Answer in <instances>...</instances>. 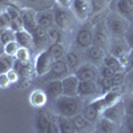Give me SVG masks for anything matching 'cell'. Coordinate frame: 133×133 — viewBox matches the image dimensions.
<instances>
[{
	"mask_svg": "<svg viewBox=\"0 0 133 133\" xmlns=\"http://www.w3.org/2000/svg\"><path fill=\"white\" fill-rule=\"evenodd\" d=\"M84 98L80 96H60L53 101V108L56 116L60 117H68L72 118L73 116L79 115L83 112L84 105Z\"/></svg>",
	"mask_w": 133,
	"mask_h": 133,
	"instance_id": "obj_1",
	"label": "cell"
},
{
	"mask_svg": "<svg viewBox=\"0 0 133 133\" xmlns=\"http://www.w3.org/2000/svg\"><path fill=\"white\" fill-rule=\"evenodd\" d=\"M129 24L130 23L127 19H124L113 11H109L105 16V25L110 37H124Z\"/></svg>",
	"mask_w": 133,
	"mask_h": 133,
	"instance_id": "obj_2",
	"label": "cell"
},
{
	"mask_svg": "<svg viewBox=\"0 0 133 133\" xmlns=\"http://www.w3.org/2000/svg\"><path fill=\"white\" fill-rule=\"evenodd\" d=\"M129 51H130V48H129L128 43L125 41L124 37H110L109 47H108V53L120 60L124 71H125V65H127Z\"/></svg>",
	"mask_w": 133,
	"mask_h": 133,
	"instance_id": "obj_3",
	"label": "cell"
},
{
	"mask_svg": "<svg viewBox=\"0 0 133 133\" xmlns=\"http://www.w3.org/2000/svg\"><path fill=\"white\" fill-rule=\"evenodd\" d=\"M52 9H53V15H55V24L60 29H63L64 32L71 29L72 24H73V20H76L72 11L69 8H64V7H60L57 4H55Z\"/></svg>",
	"mask_w": 133,
	"mask_h": 133,
	"instance_id": "obj_4",
	"label": "cell"
},
{
	"mask_svg": "<svg viewBox=\"0 0 133 133\" xmlns=\"http://www.w3.org/2000/svg\"><path fill=\"white\" fill-rule=\"evenodd\" d=\"M71 11L76 19V21L80 23H87L92 16V5L91 0H73Z\"/></svg>",
	"mask_w": 133,
	"mask_h": 133,
	"instance_id": "obj_5",
	"label": "cell"
},
{
	"mask_svg": "<svg viewBox=\"0 0 133 133\" xmlns=\"http://www.w3.org/2000/svg\"><path fill=\"white\" fill-rule=\"evenodd\" d=\"M53 59L51 56V53L48 49H44L37 52L35 61H33V71L37 76H44V75H48L51 71V66H52Z\"/></svg>",
	"mask_w": 133,
	"mask_h": 133,
	"instance_id": "obj_6",
	"label": "cell"
},
{
	"mask_svg": "<svg viewBox=\"0 0 133 133\" xmlns=\"http://www.w3.org/2000/svg\"><path fill=\"white\" fill-rule=\"evenodd\" d=\"M109 41H110V36H109V32L107 29L105 17H104L103 21L95 24V27H93V45H97L100 48H103L108 53Z\"/></svg>",
	"mask_w": 133,
	"mask_h": 133,
	"instance_id": "obj_7",
	"label": "cell"
},
{
	"mask_svg": "<svg viewBox=\"0 0 133 133\" xmlns=\"http://www.w3.org/2000/svg\"><path fill=\"white\" fill-rule=\"evenodd\" d=\"M75 76L79 81H97L100 77V66L91 63H84L75 71Z\"/></svg>",
	"mask_w": 133,
	"mask_h": 133,
	"instance_id": "obj_8",
	"label": "cell"
},
{
	"mask_svg": "<svg viewBox=\"0 0 133 133\" xmlns=\"http://www.w3.org/2000/svg\"><path fill=\"white\" fill-rule=\"evenodd\" d=\"M93 44V27L84 25L75 35V45L76 48L85 51Z\"/></svg>",
	"mask_w": 133,
	"mask_h": 133,
	"instance_id": "obj_9",
	"label": "cell"
},
{
	"mask_svg": "<svg viewBox=\"0 0 133 133\" xmlns=\"http://www.w3.org/2000/svg\"><path fill=\"white\" fill-rule=\"evenodd\" d=\"M109 7L110 11L123 16L129 23H133V0H112Z\"/></svg>",
	"mask_w": 133,
	"mask_h": 133,
	"instance_id": "obj_10",
	"label": "cell"
},
{
	"mask_svg": "<svg viewBox=\"0 0 133 133\" xmlns=\"http://www.w3.org/2000/svg\"><path fill=\"white\" fill-rule=\"evenodd\" d=\"M101 89L98 87L97 81H80L79 83V89H77V96H80L81 98H87V97H92L93 100L100 97Z\"/></svg>",
	"mask_w": 133,
	"mask_h": 133,
	"instance_id": "obj_11",
	"label": "cell"
},
{
	"mask_svg": "<svg viewBox=\"0 0 133 133\" xmlns=\"http://www.w3.org/2000/svg\"><path fill=\"white\" fill-rule=\"evenodd\" d=\"M103 117L113 121L115 124H118L123 118H125V109H124V101H117L116 104L108 107L101 113Z\"/></svg>",
	"mask_w": 133,
	"mask_h": 133,
	"instance_id": "obj_12",
	"label": "cell"
},
{
	"mask_svg": "<svg viewBox=\"0 0 133 133\" xmlns=\"http://www.w3.org/2000/svg\"><path fill=\"white\" fill-rule=\"evenodd\" d=\"M32 43H33V48L37 52L48 49L49 48V39H48V31L44 29L41 27H37L32 33Z\"/></svg>",
	"mask_w": 133,
	"mask_h": 133,
	"instance_id": "obj_13",
	"label": "cell"
},
{
	"mask_svg": "<svg viewBox=\"0 0 133 133\" xmlns=\"http://www.w3.org/2000/svg\"><path fill=\"white\" fill-rule=\"evenodd\" d=\"M20 15H21V21H23V29H25L27 32L32 33L39 27L36 11H33L31 8H21Z\"/></svg>",
	"mask_w": 133,
	"mask_h": 133,
	"instance_id": "obj_14",
	"label": "cell"
},
{
	"mask_svg": "<svg viewBox=\"0 0 133 133\" xmlns=\"http://www.w3.org/2000/svg\"><path fill=\"white\" fill-rule=\"evenodd\" d=\"M84 56L87 59V63H91L96 66H101L103 61L107 56V51H104L103 48H100L97 45H92L89 48H87L84 51Z\"/></svg>",
	"mask_w": 133,
	"mask_h": 133,
	"instance_id": "obj_15",
	"label": "cell"
},
{
	"mask_svg": "<svg viewBox=\"0 0 133 133\" xmlns=\"http://www.w3.org/2000/svg\"><path fill=\"white\" fill-rule=\"evenodd\" d=\"M12 3H25L23 8H31L36 12H40V11L52 8L55 5V0H12Z\"/></svg>",
	"mask_w": 133,
	"mask_h": 133,
	"instance_id": "obj_16",
	"label": "cell"
},
{
	"mask_svg": "<svg viewBox=\"0 0 133 133\" xmlns=\"http://www.w3.org/2000/svg\"><path fill=\"white\" fill-rule=\"evenodd\" d=\"M79 79L75 76V73H71L61 79L63 84V95L64 96H77V89H79Z\"/></svg>",
	"mask_w": 133,
	"mask_h": 133,
	"instance_id": "obj_17",
	"label": "cell"
},
{
	"mask_svg": "<svg viewBox=\"0 0 133 133\" xmlns=\"http://www.w3.org/2000/svg\"><path fill=\"white\" fill-rule=\"evenodd\" d=\"M71 69H69V66L66 65L65 60L61 59V60H55L52 63V66H51V71H49V75L52 76V80L53 79H64L65 76H68L71 75Z\"/></svg>",
	"mask_w": 133,
	"mask_h": 133,
	"instance_id": "obj_18",
	"label": "cell"
},
{
	"mask_svg": "<svg viewBox=\"0 0 133 133\" xmlns=\"http://www.w3.org/2000/svg\"><path fill=\"white\" fill-rule=\"evenodd\" d=\"M44 91H45V93L48 96V100L55 101L56 98L63 96V84H61V80L53 79V80L48 81L45 88H44Z\"/></svg>",
	"mask_w": 133,
	"mask_h": 133,
	"instance_id": "obj_19",
	"label": "cell"
},
{
	"mask_svg": "<svg viewBox=\"0 0 133 133\" xmlns=\"http://www.w3.org/2000/svg\"><path fill=\"white\" fill-rule=\"evenodd\" d=\"M52 8L37 12V24H39V27H41L44 29H49L53 25H56L55 24V15H53V9Z\"/></svg>",
	"mask_w": 133,
	"mask_h": 133,
	"instance_id": "obj_20",
	"label": "cell"
},
{
	"mask_svg": "<svg viewBox=\"0 0 133 133\" xmlns=\"http://www.w3.org/2000/svg\"><path fill=\"white\" fill-rule=\"evenodd\" d=\"M51 121H52V116L45 109L40 108V110L37 112V116H36V132L37 133H47Z\"/></svg>",
	"mask_w": 133,
	"mask_h": 133,
	"instance_id": "obj_21",
	"label": "cell"
},
{
	"mask_svg": "<svg viewBox=\"0 0 133 133\" xmlns=\"http://www.w3.org/2000/svg\"><path fill=\"white\" fill-rule=\"evenodd\" d=\"M47 101H48V96L44 89H35L29 95V104L33 108H37V109L44 108Z\"/></svg>",
	"mask_w": 133,
	"mask_h": 133,
	"instance_id": "obj_22",
	"label": "cell"
},
{
	"mask_svg": "<svg viewBox=\"0 0 133 133\" xmlns=\"http://www.w3.org/2000/svg\"><path fill=\"white\" fill-rule=\"evenodd\" d=\"M95 129H96V133H115L116 124L113 121H110L101 116L97 120V123L95 124Z\"/></svg>",
	"mask_w": 133,
	"mask_h": 133,
	"instance_id": "obj_23",
	"label": "cell"
},
{
	"mask_svg": "<svg viewBox=\"0 0 133 133\" xmlns=\"http://www.w3.org/2000/svg\"><path fill=\"white\" fill-rule=\"evenodd\" d=\"M64 60H65L66 65L69 66V69H71L72 73H75V71L81 65V59L79 56V53H77L76 51H72V49H66Z\"/></svg>",
	"mask_w": 133,
	"mask_h": 133,
	"instance_id": "obj_24",
	"label": "cell"
},
{
	"mask_svg": "<svg viewBox=\"0 0 133 133\" xmlns=\"http://www.w3.org/2000/svg\"><path fill=\"white\" fill-rule=\"evenodd\" d=\"M71 120H72V123H73L75 129H76L77 133H84L85 130L91 129L92 125H93L92 123H89V121H88V120L83 116V113H79V115L73 116Z\"/></svg>",
	"mask_w": 133,
	"mask_h": 133,
	"instance_id": "obj_25",
	"label": "cell"
},
{
	"mask_svg": "<svg viewBox=\"0 0 133 133\" xmlns=\"http://www.w3.org/2000/svg\"><path fill=\"white\" fill-rule=\"evenodd\" d=\"M14 69L19 73L20 77H29L31 72L33 69V65H31V61H20V60H14Z\"/></svg>",
	"mask_w": 133,
	"mask_h": 133,
	"instance_id": "obj_26",
	"label": "cell"
},
{
	"mask_svg": "<svg viewBox=\"0 0 133 133\" xmlns=\"http://www.w3.org/2000/svg\"><path fill=\"white\" fill-rule=\"evenodd\" d=\"M16 43L19 44V47H24V48H33V43H32V35L25 29H20L16 32Z\"/></svg>",
	"mask_w": 133,
	"mask_h": 133,
	"instance_id": "obj_27",
	"label": "cell"
},
{
	"mask_svg": "<svg viewBox=\"0 0 133 133\" xmlns=\"http://www.w3.org/2000/svg\"><path fill=\"white\" fill-rule=\"evenodd\" d=\"M83 116L89 121V123H92V124H96L97 123V120L101 117V113L98 112V110L89 103V104H87L84 108H83Z\"/></svg>",
	"mask_w": 133,
	"mask_h": 133,
	"instance_id": "obj_28",
	"label": "cell"
},
{
	"mask_svg": "<svg viewBox=\"0 0 133 133\" xmlns=\"http://www.w3.org/2000/svg\"><path fill=\"white\" fill-rule=\"evenodd\" d=\"M49 53H51V56L55 60H61L64 59L65 56V53H66V48L64 45V43H56V44H51L49 48H48Z\"/></svg>",
	"mask_w": 133,
	"mask_h": 133,
	"instance_id": "obj_29",
	"label": "cell"
},
{
	"mask_svg": "<svg viewBox=\"0 0 133 133\" xmlns=\"http://www.w3.org/2000/svg\"><path fill=\"white\" fill-rule=\"evenodd\" d=\"M48 31V39H49V44H56V43H64L65 35L64 31L60 29L57 25H53L52 28L47 29Z\"/></svg>",
	"mask_w": 133,
	"mask_h": 133,
	"instance_id": "obj_30",
	"label": "cell"
},
{
	"mask_svg": "<svg viewBox=\"0 0 133 133\" xmlns=\"http://www.w3.org/2000/svg\"><path fill=\"white\" fill-rule=\"evenodd\" d=\"M91 5H92V16H96L105 12V9L110 5V0H91Z\"/></svg>",
	"mask_w": 133,
	"mask_h": 133,
	"instance_id": "obj_31",
	"label": "cell"
},
{
	"mask_svg": "<svg viewBox=\"0 0 133 133\" xmlns=\"http://www.w3.org/2000/svg\"><path fill=\"white\" fill-rule=\"evenodd\" d=\"M57 121H59V128H60V133H77L75 129V125L72 123V120L68 117H60L57 116Z\"/></svg>",
	"mask_w": 133,
	"mask_h": 133,
	"instance_id": "obj_32",
	"label": "cell"
},
{
	"mask_svg": "<svg viewBox=\"0 0 133 133\" xmlns=\"http://www.w3.org/2000/svg\"><path fill=\"white\" fill-rule=\"evenodd\" d=\"M14 57L8 56L5 53L0 55V73H7L9 69L14 68Z\"/></svg>",
	"mask_w": 133,
	"mask_h": 133,
	"instance_id": "obj_33",
	"label": "cell"
},
{
	"mask_svg": "<svg viewBox=\"0 0 133 133\" xmlns=\"http://www.w3.org/2000/svg\"><path fill=\"white\" fill-rule=\"evenodd\" d=\"M16 40V32L11 28H4L0 31V44L5 45V44Z\"/></svg>",
	"mask_w": 133,
	"mask_h": 133,
	"instance_id": "obj_34",
	"label": "cell"
},
{
	"mask_svg": "<svg viewBox=\"0 0 133 133\" xmlns=\"http://www.w3.org/2000/svg\"><path fill=\"white\" fill-rule=\"evenodd\" d=\"M103 65L109 66V68H113L115 71H124L123 65H121V63H120V60L117 57L112 56V55H109V53H107V56H105V59L103 61Z\"/></svg>",
	"mask_w": 133,
	"mask_h": 133,
	"instance_id": "obj_35",
	"label": "cell"
},
{
	"mask_svg": "<svg viewBox=\"0 0 133 133\" xmlns=\"http://www.w3.org/2000/svg\"><path fill=\"white\" fill-rule=\"evenodd\" d=\"M31 56H32V53H31V49L29 48H24V47H19L16 55H15V59L16 60H20V61H31Z\"/></svg>",
	"mask_w": 133,
	"mask_h": 133,
	"instance_id": "obj_36",
	"label": "cell"
},
{
	"mask_svg": "<svg viewBox=\"0 0 133 133\" xmlns=\"http://www.w3.org/2000/svg\"><path fill=\"white\" fill-rule=\"evenodd\" d=\"M17 49H19V44L16 43V40L5 44V45H3V53L8 55V56L14 57V59H15V55H16Z\"/></svg>",
	"mask_w": 133,
	"mask_h": 133,
	"instance_id": "obj_37",
	"label": "cell"
},
{
	"mask_svg": "<svg viewBox=\"0 0 133 133\" xmlns=\"http://www.w3.org/2000/svg\"><path fill=\"white\" fill-rule=\"evenodd\" d=\"M124 80H125V72H124V71L116 72V73L113 75V77L110 79V81H112V87L116 89L117 87H120L121 84L124 83Z\"/></svg>",
	"mask_w": 133,
	"mask_h": 133,
	"instance_id": "obj_38",
	"label": "cell"
},
{
	"mask_svg": "<svg viewBox=\"0 0 133 133\" xmlns=\"http://www.w3.org/2000/svg\"><path fill=\"white\" fill-rule=\"evenodd\" d=\"M116 72L118 71H115L113 68H109V66H105V65L100 66V77H104V79H112Z\"/></svg>",
	"mask_w": 133,
	"mask_h": 133,
	"instance_id": "obj_39",
	"label": "cell"
},
{
	"mask_svg": "<svg viewBox=\"0 0 133 133\" xmlns=\"http://www.w3.org/2000/svg\"><path fill=\"white\" fill-rule=\"evenodd\" d=\"M124 39H125V41L128 43L129 48L133 49V23L129 24V27H128V29H127V32H125Z\"/></svg>",
	"mask_w": 133,
	"mask_h": 133,
	"instance_id": "obj_40",
	"label": "cell"
},
{
	"mask_svg": "<svg viewBox=\"0 0 133 133\" xmlns=\"http://www.w3.org/2000/svg\"><path fill=\"white\" fill-rule=\"evenodd\" d=\"M124 109H125V116L133 117V96L124 101Z\"/></svg>",
	"mask_w": 133,
	"mask_h": 133,
	"instance_id": "obj_41",
	"label": "cell"
},
{
	"mask_svg": "<svg viewBox=\"0 0 133 133\" xmlns=\"http://www.w3.org/2000/svg\"><path fill=\"white\" fill-rule=\"evenodd\" d=\"M47 133H60V128H59V121H57V116L52 117V121L48 127Z\"/></svg>",
	"mask_w": 133,
	"mask_h": 133,
	"instance_id": "obj_42",
	"label": "cell"
},
{
	"mask_svg": "<svg viewBox=\"0 0 133 133\" xmlns=\"http://www.w3.org/2000/svg\"><path fill=\"white\" fill-rule=\"evenodd\" d=\"M7 77H8V79H9V81H11V84H16L19 80H20V76H19V73L12 68V69H9L7 73Z\"/></svg>",
	"mask_w": 133,
	"mask_h": 133,
	"instance_id": "obj_43",
	"label": "cell"
},
{
	"mask_svg": "<svg viewBox=\"0 0 133 133\" xmlns=\"http://www.w3.org/2000/svg\"><path fill=\"white\" fill-rule=\"evenodd\" d=\"M133 71V49L129 51L128 55V60H127V65H125V73H129Z\"/></svg>",
	"mask_w": 133,
	"mask_h": 133,
	"instance_id": "obj_44",
	"label": "cell"
},
{
	"mask_svg": "<svg viewBox=\"0 0 133 133\" xmlns=\"http://www.w3.org/2000/svg\"><path fill=\"white\" fill-rule=\"evenodd\" d=\"M9 85H11V81L7 77V75L0 73V88H2V89H5V88H8Z\"/></svg>",
	"mask_w": 133,
	"mask_h": 133,
	"instance_id": "obj_45",
	"label": "cell"
},
{
	"mask_svg": "<svg viewBox=\"0 0 133 133\" xmlns=\"http://www.w3.org/2000/svg\"><path fill=\"white\" fill-rule=\"evenodd\" d=\"M124 125H125V129L128 133H133V117H129V116H125L124 118Z\"/></svg>",
	"mask_w": 133,
	"mask_h": 133,
	"instance_id": "obj_46",
	"label": "cell"
},
{
	"mask_svg": "<svg viewBox=\"0 0 133 133\" xmlns=\"http://www.w3.org/2000/svg\"><path fill=\"white\" fill-rule=\"evenodd\" d=\"M72 2H73V0H55V4H57V5H60V7L69 8V9H71Z\"/></svg>",
	"mask_w": 133,
	"mask_h": 133,
	"instance_id": "obj_47",
	"label": "cell"
},
{
	"mask_svg": "<svg viewBox=\"0 0 133 133\" xmlns=\"http://www.w3.org/2000/svg\"><path fill=\"white\" fill-rule=\"evenodd\" d=\"M9 3H12V0H0V9H3L5 5H8Z\"/></svg>",
	"mask_w": 133,
	"mask_h": 133,
	"instance_id": "obj_48",
	"label": "cell"
},
{
	"mask_svg": "<svg viewBox=\"0 0 133 133\" xmlns=\"http://www.w3.org/2000/svg\"><path fill=\"white\" fill-rule=\"evenodd\" d=\"M0 55H2V51H0Z\"/></svg>",
	"mask_w": 133,
	"mask_h": 133,
	"instance_id": "obj_49",
	"label": "cell"
},
{
	"mask_svg": "<svg viewBox=\"0 0 133 133\" xmlns=\"http://www.w3.org/2000/svg\"><path fill=\"white\" fill-rule=\"evenodd\" d=\"M110 2H112V0H110Z\"/></svg>",
	"mask_w": 133,
	"mask_h": 133,
	"instance_id": "obj_50",
	"label": "cell"
}]
</instances>
